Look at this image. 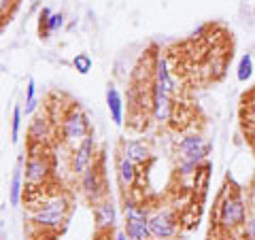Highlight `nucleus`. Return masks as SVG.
<instances>
[{
	"label": "nucleus",
	"mask_w": 255,
	"mask_h": 240,
	"mask_svg": "<svg viewBox=\"0 0 255 240\" xmlns=\"http://www.w3.org/2000/svg\"><path fill=\"white\" fill-rule=\"evenodd\" d=\"M177 151H179L181 159H189V162H196V164L202 166V162L209 157L211 142L200 134H189L185 138H181Z\"/></svg>",
	"instance_id": "obj_7"
},
{
	"label": "nucleus",
	"mask_w": 255,
	"mask_h": 240,
	"mask_svg": "<svg viewBox=\"0 0 255 240\" xmlns=\"http://www.w3.org/2000/svg\"><path fill=\"white\" fill-rule=\"evenodd\" d=\"M117 179H119V185L124 189L134 187L138 181V164L132 162V159L124 153L117 155Z\"/></svg>",
	"instance_id": "obj_13"
},
{
	"label": "nucleus",
	"mask_w": 255,
	"mask_h": 240,
	"mask_svg": "<svg viewBox=\"0 0 255 240\" xmlns=\"http://www.w3.org/2000/svg\"><path fill=\"white\" fill-rule=\"evenodd\" d=\"M251 211H253V217H255V196H253V200H251Z\"/></svg>",
	"instance_id": "obj_30"
},
{
	"label": "nucleus",
	"mask_w": 255,
	"mask_h": 240,
	"mask_svg": "<svg viewBox=\"0 0 255 240\" xmlns=\"http://www.w3.org/2000/svg\"><path fill=\"white\" fill-rule=\"evenodd\" d=\"M49 17H51V9H47V6H43L41 9V13H38V32H45V28H47V21H49Z\"/></svg>",
	"instance_id": "obj_27"
},
{
	"label": "nucleus",
	"mask_w": 255,
	"mask_h": 240,
	"mask_svg": "<svg viewBox=\"0 0 255 240\" xmlns=\"http://www.w3.org/2000/svg\"><path fill=\"white\" fill-rule=\"evenodd\" d=\"M51 134H53V121L47 113H41V115H36L34 119H32V123L28 127L30 145H45Z\"/></svg>",
	"instance_id": "obj_11"
},
{
	"label": "nucleus",
	"mask_w": 255,
	"mask_h": 240,
	"mask_svg": "<svg viewBox=\"0 0 255 240\" xmlns=\"http://www.w3.org/2000/svg\"><path fill=\"white\" fill-rule=\"evenodd\" d=\"M94 151H96L94 134H90V136H85L73 151V164H70V168H73L75 174H83L87 168L94 164Z\"/></svg>",
	"instance_id": "obj_9"
},
{
	"label": "nucleus",
	"mask_w": 255,
	"mask_h": 240,
	"mask_svg": "<svg viewBox=\"0 0 255 240\" xmlns=\"http://www.w3.org/2000/svg\"><path fill=\"white\" fill-rule=\"evenodd\" d=\"M245 238L247 240H255V217H251L247 221V228H245Z\"/></svg>",
	"instance_id": "obj_28"
},
{
	"label": "nucleus",
	"mask_w": 255,
	"mask_h": 240,
	"mask_svg": "<svg viewBox=\"0 0 255 240\" xmlns=\"http://www.w3.org/2000/svg\"><path fill=\"white\" fill-rule=\"evenodd\" d=\"M15 4H17V0H0V15H2V19L6 21L11 17V13L15 9Z\"/></svg>",
	"instance_id": "obj_26"
},
{
	"label": "nucleus",
	"mask_w": 255,
	"mask_h": 240,
	"mask_svg": "<svg viewBox=\"0 0 255 240\" xmlns=\"http://www.w3.org/2000/svg\"><path fill=\"white\" fill-rule=\"evenodd\" d=\"M245 217H247V206L238 191H230V194L219 196V226L223 230L232 232L245 226L247 223Z\"/></svg>",
	"instance_id": "obj_1"
},
{
	"label": "nucleus",
	"mask_w": 255,
	"mask_h": 240,
	"mask_svg": "<svg viewBox=\"0 0 255 240\" xmlns=\"http://www.w3.org/2000/svg\"><path fill=\"white\" fill-rule=\"evenodd\" d=\"M115 240H130V238H128V234L124 232V234H117V236H115Z\"/></svg>",
	"instance_id": "obj_29"
},
{
	"label": "nucleus",
	"mask_w": 255,
	"mask_h": 240,
	"mask_svg": "<svg viewBox=\"0 0 255 240\" xmlns=\"http://www.w3.org/2000/svg\"><path fill=\"white\" fill-rule=\"evenodd\" d=\"M122 153L128 155L132 162H136V164H147L149 157H151L147 142H142V140H124L122 142Z\"/></svg>",
	"instance_id": "obj_16"
},
{
	"label": "nucleus",
	"mask_w": 255,
	"mask_h": 240,
	"mask_svg": "<svg viewBox=\"0 0 255 240\" xmlns=\"http://www.w3.org/2000/svg\"><path fill=\"white\" fill-rule=\"evenodd\" d=\"M151 113L157 123H166L172 115V96L166 94L155 81L151 83Z\"/></svg>",
	"instance_id": "obj_8"
},
{
	"label": "nucleus",
	"mask_w": 255,
	"mask_h": 240,
	"mask_svg": "<svg viewBox=\"0 0 255 240\" xmlns=\"http://www.w3.org/2000/svg\"><path fill=\"white\" fill-rule=\"evenodd\" d=\"M64 21H66V19H64V13H51L49 21H47V28H45V32H43L41 36L47 38V36L51 34V32H58V30L64 26Z\"/></svg>",
	"instance_id": "obj_23"
},
{
	"label": "nucleus",
	"mask_w": 255,
	"mask_h": 240,
	"mask_svg": "<svg viewBox=\"0 0 255 240\" xmlns=\"http://www.w3.org/2000/svg\"><path fill=\"white\" fill-rule=\"evenodd\" d=\"M94 217H96V230L98 232L113 230L117 221V211H115L113 200H109V198L98 200L94 206Z\"/></svg>",
	"instance_id": "obj_10"
},
{
	"label": "nucleus",
	"mask_w": 255,
	"mask_h": 240,
	"mask_svg": "<svg viewBox=\"0 0 255 240\" xmlns=\"http://www.w3.org/2000/svg\"><path fill=\"white\" fill-rule=\"evenodd\" d=\"M21 119H23V109H21L19 105H15V107H13V115H11V140H13V142L19 140Z\"/></svg>",
	"instance_id": "obj_21"
},
{
	"label": "nucleus",
	"mask_w": 255,
	"mask_h": 240,
	"mask_svg": "<svg viewBox=\"0 0 255 240\" xmlns=\"http://www.w3.org/2000/svg\"><path fill=\"white\" fill-rule=\"evenodd\" d=\"M66 217H68V200L64 196H55L51 200H47L43 209H38L32 215V223L38 228L58 230L66 223Z\"/></svg>",
	"instance_id": "obj_2"
},
{
	"label": "nucleus",
	"mask_w": 255,
	"mask_h": 240,
	"mask_svg": "<svg viewBox=\"0 0 255 240\" xmlns=\"http://www.w3.org/2000/svg\"><path fill=\"white\" fill-rule=\"evenodd\" d=\"M107 107H109V113H111L113 123L122 127L124 125V98H122V94H119V90L113 83L107 87Z\"/></svg>",
	"instance_id": "obj_15"
},
{
	"label": "nucleus",
	"mask_w": 255,
	"mask_h": 240,
	"mask_svg": "<svg viewBox=\"0 0 255 240\" xmlns=\"http://www.w3.org/2000/svg\"><path fill=\"white\" fill-rule=\"evenodd\" d=\"M38 107V100H36V83L34 79L28 77V83H26V107H23V115H32Z\"/></svg>",
	"instance_id": "obj_20"
},
{
	"label": "nucleus",
	"mask_w": 255,
	"mask_h": 240,
	"mask_svg": "<svg viewBox=\"0 0 255 240\" xmlns=\"http://www.w3.org/2000/svg\"><path fill=\"white\" fill-rule=\"evenodd\" d=\"M153 77H155V83L162 87L166 94H168V96H174V92H177V83H174L172 73H170V66H168V60H166L164 55H155Z\"/></svg>",
	"instance_id": "obj_14"
},
{
	"label": "nucleus",
	"mask_w": 255,
	"mask_h": 240,
	"mask_svg": "<svg viewBox=\"0 0 255 240\" xmlns=\"http://www.w3.org/2000/svg\"><path fill=\"white\" fill-rule=\"evenodd\" d=\"M53 170L51 162L43 153V145H30V155L26 162V183L28 187H38L49 179Z\"/></svg>",
	"instance_id": "obj_4"
},
{
	"label": "nucleus",
	"mask_w": 255,
	"mask_h": 240,
	"mask_svg": "<svg viewBox=\"0 0 255 240\" xmlns=\"http://www.w3.org/2000/svg\"><path fill=\"white\" fill-rule=\"evenodd\" d=\"M92 134L90 119L79 107H70V111L62 117V138L66 142H81L85 136Z\"/></svg>",
	"instance_id": "obj_5"
},
{
	"label": "nucleus",
	"mask_w": 255,
	"mask_h": 240,
	"mask_svg": "<svg viewBox=\"0 0 255 240\" xmlns=\"http://www.w3.org/2000/svg\"><path fill=\"white\" fill-rule=\"evenodd\" d=\"M81 187H83V194L92 200V202H98V200H102V179H100V168L92 164L87 170L81 174Z\"/></svg>",
	"instance_id": "obj_12"
},
{
	"label": "nucleus",
	"mask_w": 255,
	"mask_h": 240,
	"mask_svg": "<svg viewBox=\"0 0 255 240\" xmlns=\"http://www.w3.org/2000/svg\"><path fill=\"white\" fill-rule=\"evenodd\" d=\"M209 177H211V166L209 164H202L196 170V174H194V191H198V194L204 196L206 187H209Z\"/></svg>",
	"instance_id": "obj_19"
},
{
	"label": "nucleus",
	"mask_w": 255,
	"mask_h": 240,
	"mask_svg": "<svg viewBox=\"0 0 255 240\" xmlns=\"http://www.w3.org/2000/svg\"><path fill=\"white\" fill-rule=\"evenodd\" d=\"M73 66H75V70H77L79 75H90V70H92V66H94V62H92V58H90L87 53H79V55H75Z\"/></svg>",
	"instance_id": "obj_22"
},
{
	"label": "nucleus",
	"mask_w": 255,
	"mask_h": 240,
	"mask_svg": "<svg viewBox=\"0 0 255 240\" xmlns=\"http://www.w3.org/2000/svg\"><path fill=\"white\" fill-rule=\"evenodd\" d=\"M124 211H126V234L130 240H147L151 236L149 232V217L145 206H140L134 200H128L124 202Z\"/></svg>",
	"instance_id": "obj_3"
},
{
	"label": "nucleus",
	"mask_w": 255,
	"mask_h": 240,
	"mask_svg": "<svg viewBox=\"0 0 255 240\" xmlns=\"http://www.w3.org/2000/svg\"><path fill=\"white\" fill-rule=\"evenodd\" d=\"M253 77V58L251 53H245L241 60H238V68H236V79L241 83H247Z\"/></svg>",
	"instance_id": "obj_18"
},
{
	"label": "nucleus",
	"mask_w": 255,
	"mask_h": 240,
	"mask_svg": "<svg viewBox=\"0 0 255 240\" xmlns=\"http://www.w3.org/2000/svg\"><path fill=\"white\" fill-rule=\"evenodd\" d=\"M198 168H200V164H196V162H189V159H181V157H179L177 172L181 174V177H194Z\"/></svg>",
	"instance_id": "obj_24"
},
{
	"label": "nucleus",
	"mask_w": 255,
	"mask_h": 240,
	"mask_svg": "<svg viewBox=\"0 0 255 240\" xmlns=\"http://www.w3.org/2000/svg\"><path fill=\"white\" fill-rule=\"evenodd\" d=\"M223 73H226V55H213V60H211V77L219 79Z\"/></svg>",
	"instance_id": "obj_25"
},
{
	"label": "nucleus",
	"mask_w": 255,
	"mask_h": 240,
	"mask_svg": "<svg viewBox=\"0 0 255 240\" xmlns=\"http://www.w3.org/2000/svg\"><path fill=\"white\" fill-rule=\"evenodd\" d=\"M149 232H151V238L155 240H172L179 232L177 215L168 209L153 213L149 217Z\"/></svg>",
	"instance_id": "obj_6"
},
{
	"label": "nucleus",
	"mask_w": 255,
	"mask_h": 240,
	"mask_svg": "<svg viewBox=\"0 0 255 240\" xmlns=\"http://www.w3.org/2000/svg\"><path fill=\"white\" fill-rule=\"evenodd\" d=\"M21 164H23V155L17 157V166H15L11 183H9V204L11 206H17L21 202V196H23V172H21Z\"/></svg>",
	"instance_id": "obj_17"
}]
</instances>
